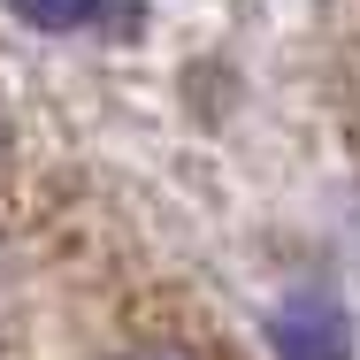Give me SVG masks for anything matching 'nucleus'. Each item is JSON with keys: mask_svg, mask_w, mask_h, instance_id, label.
<instances>
[{"mask_svg": "<svg viewBox=\"0 0 360 360\" xmlns=\"http://www.w3.org/2000/svg\"><path fill=\"white\" fill-rule=\"evenodd\" d=\"M269 345H276V360H353V330L322 291H307L269 314Z\"/></svg>", "mask_w": 360, "mask_h": 360, "instance_id": "f257e3e1", "label": "nucleus"}, {"mask_svg": "<svg viewBox=\"0 0 360 360\" xmlns=\"http://www.w3.org/2000/svg\"><path fill=\"white\" fill-rule=\"evenodd\" d=\"M23 23L39 31H77V23H100V15H131V0H15Z\"/></svg>", "mask_w": 360, "mask_h": 360, "instance_id": "f03ea898", "label": "nucleus"}, {"mask_svg": "<svg viewBox=\"0 0 360 360\" xmlns=\"http://www.w3.org/2000/svg\"><path fill=\"white\" fill-rule=\"evenodd\" d=\"M108 360H200V353L169 345V338H146V345H123V353H108Z\"/></svg>", "mask_w": 360, "mask_h": 360, "instance_id": "7ed1b4c3", "label": "nucleus"}]
</instances>
